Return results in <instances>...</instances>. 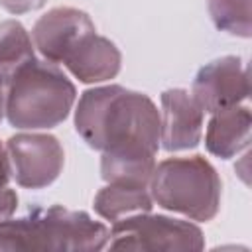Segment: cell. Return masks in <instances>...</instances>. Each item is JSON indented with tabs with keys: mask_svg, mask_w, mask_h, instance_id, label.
Instances as JSON below:
<instances>
[{
	"mask_svg": "<svg viewBox=\"0 0 252 252\" xmlns=\"http://www.w3.org/2000/svg\"><path fill=\"white\" fill-rule=\"evenodd\" d=\"M75 130L89 148L98 152L122 142H138L158 152L161 122L148 94L120 85H100L79 96Z\"/></svg>",
	"mask_w": 252,
	"mask_h": 252,
	"instance_id": "obj_1",
	"label": "cell"
},
{
	"mask_svg": "<svg viewBox=\"0 0 252 252\" xmlns=\"http://www.w3.org/2000/svg\"><path fill=\"white\" fill-rule=\"evenodd\" d=\"M108 238L104 222L61 205L33 207L24 217L0 220V252H96L106 248Z\"/></svg>",
	"mask_w": 252,
	"mask_h": 252,
	"instance_id": "obj_2",
	"label": "cell"
},
{
	"mask_svg": "<svg viewBox=\"0 0 252 252\" xmlns=\"http://www.w3.org/2000/svg\"><path fill=\"white\" fill-rule=\"evenodd\" d=\"M77 102V89L59 65L32 57L6 83V120L16 130H49Z\"/></svg>",
	"mask_w": 252,
	"mask_h": 252,
	"instance_id": "obj_3",
	"label": "cell"
},
{
	"mask_svg": "<svg viewBox=\"0 0 252 252\" xmlns=\"http://www.w3.org/2000/svg\"><path fill=\"white\" fill-rule=\"evenodd\" d=\"M220 177L203 156L165 158L150 177L154 203L189 220L209 222L220 209Z\"/></svg>",
	"mask_w": 252,
	"mask_h": 252,
	"instance_id": "obj_4",
	"label": "cell"
},
{
	"mask_svg": "<svg viewBox=\"0 0 252 252\" xmlns=\"http://www.w3.org/2000/svg\"><path fill=\"white\" fill-rule=\"evenodd\" d=\"M110 250H136V252H173V250H203V230L189 219H173L165 215L136 213L114 220L110 226Z\"/></svg>",
	"mask_w": 252,
	"mask_h": 252,
	"instance_id": "obj_5",
	"label": "cell"
},
{
	"mask_svg": "<svg viewBox=\"0 0 252 252\" xmlns=\"http://www.w3.org/2000/svg\"><path fill=\"white\" fill-rule=\"evenodd\" d=\"M4 146L12 179L24 189H43L63 171L65 152L53 134L24 130L10 136Z\"/></svg>",
	"mask_w": 252,
	"mask_h": 252,
	"instance_id": "obj_6",
	"label": "cell"
},
{
	"mask_svg": "<svg viewBox=\"0 0 252 252\" xmlns=\"http://www.w3.org/2000/svg\"><path fill=\"white\" fill-rule=\"evenodd\" d=\"M189 93L205 114L242 104L250 94L248 67L238 55L219 57L197 71Z\"/></svg>",
	"mask_w": 252,
	"mask_h": 252,
	"instance_id": "obj_7",
	"label": "cell"
},
{
	"mask_svg": "<svg viewBox=\"0 0 252 252\" xmlns=\"http://www.w3.org/2000/svg\"><path fill=\"white\" fill-rule=\"evenodd\" d=\"M93 32L96 30L87 12L71 6H57L39 16L30 35L41 59L61 65L77 41Z\"/></svg>",
	"mask_w": 252,
	"mask_h": 252,
	"instance_id": "obj_8",
	"label": "cell"
},
{
	"mask_svg": "<svg viewBox=\"0 0 252 252\" xmlns=\"http://www.w3.org/2000/svg\"><path fill=\"white\" fill-rule=\"evenodd\" d=\"M161 134L159 148L165 152H185L199 146L205 126V110L187 89H167L159 96Z\"/></svg>",
	"mask_w": 252,
	"mask_h": 252,
	"instance_id": "obj_9",
	"label": "cell"
},
{
	"mask_svg": "<svg viewBox=\"0 0 252 252\" xmlns=\"http://www.w3.org/2000/svg\"><path fill=\"white\" fill-rule=\"evenodd\" d=\"M75 79L85 85H98L114 79L122 65L120 49L96 32L85 35L61 63Z\"/></svg>",
	"mask_w": 252,
	"mask_h": 252,
	"instance_id": "obj_10",
	"label": "cell"
},
{
	"mask_svg": "<svg viewBox=\"0 0 252 252\" xmlns=\"http://www.w3.org/2000/svg\"><path fill=\"white\" fill-rule=\"evenodd\" d=\"M100 177L106 183L148 187L156 167V156L152 148L138 142L112 144L100 152Z\"/></svg>",
	"mask_w": 252,
	"mask_h": 252,
	"instance_id": "obj_11",
	"label": "cell"
},
{
	"mask_svg": "<svg viewBox=\"0 0 252 252\" xmlns=\"http://www.w3.org/2000/svg\"><path fill=\"white\" fill-rule=\"evenodd\" d=\"M252 116L248 104H236L219 112H213L205 130V148L211 156L220 159L236 158L248 150Z\"/></svg>",
	"mask_w": 252,
	"mask_h": 252,
	"instance_id": "obj_12",
	"label": "cell"
},
{
	"mask_svg": "<svg viewBox=\"0 0 252 252\" xmlns=\"http://www.w3.org/2000/svg\"><path fill=\"white\" fill-rule=\"evenodd\" d=\"M94 213L104 220H120L124 217L136 213H148L154 207V199L148 187H134V185H120V183H106L94 195Z\"/></svg>",
	"mask_w": 252,
	"mask_h": 252,
	"instance_id": "obj_13",
	"label": "cell"
},
{
	"mask_svg": "<svg viewBox=\"0 0 252 252\" xmlns=\"http://www.w3.org/2000/svg\"><path fill=\"white\" fill-rule=\"evenodd\" d=\"M32 57H35V47L30 32L18 20L0 22V75L8 79Z\"/></svg>",
	"mask_w": 252,
	"mask_h": 252,
	"instance_id": "obj_14",
	"label": "cell"
},
{
	"mask_svg": "<svg viewBox=\"0 0 252 252\" xmlns=\"http://www.w3.org/2000/svg\"><path fill=\"white\" fill-rule=\"evenodd\" d=\"M252 0H207L211 20L219 32L248 39L252 35Z\"/></svg>",
	"mask_w": 252,
	"mask_h": 252,
	"instance_id": "obj_15",
	"label": "cell"
},
{
	"mask_svg": "<svg viewBox=\"0 0 252 252\" xmlns=\"http://www.w3.org/2000/svg\"><path fill=\"white\" fill-rule=\"evenodd\" d=\"M43 4H45V0H0V8L14 16H22V14L39 10Z\"/></svg>",
	"mask_w": 252,
	"mask_h": 252,
	"instance_id": "obj_16",
	"label": "cell"
},
{
	"mask_svg": "<svg viewBox=\"0 0 252 252\" xmlns=\"http://www.w3.org/2000/svg\"><path fill=\"white\" fill-rule=\"evenodd\" d=\"M18 209V195L14 189H10L8 185L0 187V220L14 217Z\"/></svg>",
	"mask_w": 252,
	"mask_h": 252,
	"instance_id": "obj_17",
	"label": "cell"
},
{
	"mask_svg": "<svg viewBox=\"0 0 252 252\" xmlns=\"http://www.w3.org/2000/svg\"><path fill=\"white\" fill-rule=\"evenodd\" d=\"M12 179L10 173V163H8V154H6V146L0 142V187L8 185Z\"/></svg>",
	"mask_w": 252,
	"mask_h": 252,
	"instance_id": "obj_18",
	"label": "cell"
},
{
	"mask_svg": "<svg viewBox=\"0 0 252 252\" xmlns=\"http://www.w3.org/2000/svg\"><path fill=\"white\" fill-rule=\"evenodd\" d=\"M6 83L8 79L0 75V122L2 118H6Z\"/></svg>",
	"mask_w": 252,
	"mask_h": 252,
	"instance_id": "obj_19",
	"label": "cell"
}]
</instances>
